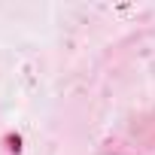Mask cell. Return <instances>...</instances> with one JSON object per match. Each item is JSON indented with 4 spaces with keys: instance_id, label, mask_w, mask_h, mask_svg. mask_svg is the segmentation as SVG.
<instances>
[{
    "instance_id": "cell-1",
    "label": "cell",
    "mask_w": 155,
    "mask_h": 155,
    "mask_svg": "<svg viewBox=\"0 0 155 155\" xmlns=\"http://www.w3.org/2000/svg\"><path fill=\"white\" fill-rule=\"evenodd\" d=\"M6 149H9L12 155H18V152H21V137H18V134H6Z\"/></svg>"
}]
</instances>
